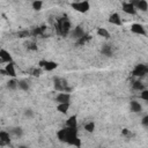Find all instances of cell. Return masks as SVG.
<instances>
[{
    "label": "cell",
    "instance_id": "cell-12",
    "mask_svg": "<svg viewBox=\"0 0 148 148\" xmlns=\"http://www.w3.org/2000/svg\"><path fill=\"white\" fill-rule=\"evenodd\" d=\"M9 143H10L9 133H7L5 131H1L0 132V146H7Z\"/></svg>",
    "mask_w": 148,
    "mask_h": 148
},
{
    "label": "cell",
    "instance_id": "cell-6",
    "mask_svg": "<svg viewBox=\"0 0 148 148\" xmlns=\"http://www.w3.org/2000/svg\"><path fill=\"white\" fill-rule=\"evenodd\" d=\"M56 102L58 104L69 103L71 102V94L69 92H58L56 96Z\"/></svg>",
    "mask_w": 148,
    "mask_h": 148
},
{
    "label": "cell",
    "instance_id": "cell-26",
    "mask_svg": "<svg viewBox=\"0 0 148 148\" xmlns=\"http://www.w3.org/2000/svg\"><path fill=\"white\" fill-rule=\"evenodd\" d=\"M31 5H32V9H35V10H40L42 7H43V1H40V0H35Z\"/></svg>",
    "mask_w": 148,
    "mask_h": 148
},
{
    "label": "cell",
    "instance_id": "cell-23",
    "mask_svg": "<svg viewBox=\"0 0 148 148\" xmlns=\"http://www.w3.org/2000/svg\"><path fill=\"white\" fill-rule=\"evenodd\" d=\"M97 35L99 37H103V38H110V32L105 28H98L97 29Z\"/></svg>",
    "mask_w": 148,
    "mask_h": 148
},
{
    "label": "cell",
    "instance_id": "cell-15",
    "mask_svg": "<svg viewBox=\"0 0 148 148\" xmlns=\"http://www.w3.org/2000/svg\"><path fill=\"white\" fill-rule=\"evenodd\" d=\"M84 34H86V32H84L83 28H82V27H80V25H77V27H75V28H74V30L72 31V37H73V38H75V39L77 40V39H79V38H81Z\"/></svg>",
    "mask_w": 148,
    "mask_h": 148
},
{
    "label": "cell",
    "instance_id": "cell-36",
    "mask_svg": "<svg viewBox=\"0 0 148 148\" xmlns=\"http://www.w3.org/2000/svg\"><path fill=\"white\" fill-rule=\"evenodd\" d=\"M18 148H28V147H27V146H23V145H22V146H18Z\"/></svg>",
    "mask_w": 148,
    "mask_h": 148
},
{
    "label": "cell",
    "instance_id": "cell-17",
    "mask_svg": "<svg viewBox=\"0 0 148 148\" xmlns=\"http://www.w3.org/2000/svg\"><path fill=\"white\" fill-rule=\"evenodd\" d=\"M102 54L103 56H106V57H111L112 53H113V50H112V46L110 44H105L102 46V50H101Z\"/></svg>",
    "mask_w": 148,
    "mask_h": 148
},
{
    "label": "cell",
    "instance_id": "cell-8",
    "mask_svg": "<svg viewBox=\"0 0 148 148\" xmlns=\"http://www.w3.org/2000/svg\"><path fill=\"white\" fill-rule=\"evenodd\" d=\"M134 6V8L136 10H141V12H147L148 9V2L146 0H136V1H131Z\"/></svg>",
    "mask_w": 148,
    "mask_h": 148
},
{
    "label": "cell",
    "instance_id": "cell-7",
    "mask_svg": "<svg viewBox=\"0 0 148 148\" xmlns=\"http://www.w3.org/2000/svg\"><path fill=\"white\" fill-rule=\"evenodd\" d=\"M131 31L133 34H136V35H142V36H146L147 35L146 29H145V27L141 23H133L131 25Z\"/></svg>",
    "mask_w": 148,
    "mask_h": 148
},
{
    "label": "cell",
    "instance_id": "cell-10",
    "mask_svg": "<svg viewBox=\"0 0 148 148\" xmlns=\"http://www.w3.org/2000/svg\"><path fill=\"white\" fill-rule=\"evenodd\" d=\"M0 59L2 60V62H6V64H9V62H13V57L12 54L5 50V49H0Z\"/></svg>",
    "mask_w": 148,
    "mask_h": 148
},
{
    "label": "cell",
    "instance_id": "cell-1",
    "mask_svg": "<svg viewBox=\"0 0 148 148\" xmlns=\"http://www.w3.org/2000/svg\"><path fill=\"white\" fill-rule=\"evenodd\" d=\"M72 29V25H71V21L66 17V16H62L60 17L58 21H57V30H58V34L61 35V36H67L68 32L71 31Z\"/></svg>",
    "mask_w": 148,
    "mask_h": 148
},
{
    "label": "cell",
    "instance_id": "cell-34",
    "mask_svg": "<svg viewBox=\"0 0 148 148\" xmlns=\"http://www.w3.org/2000/svg\"><path fill=\"white\" fill-rule=\"evenodd\" d=\"M121 134H123V135H125V136H127V138H130V136L132 135V133H131V131H128L127 128H124V130L121 131Z\"/></svg>",
    "mask_w": 148,
    "mask_h": 148
},
{
    "label": "cell",
    "instance_id": "cell-25",
    "mask_svg": "<svg viewBox=\"0 0 148 148\" xmlns=\"http://www.w3.org/2000/svg\"><path fill=\"white\" fill-rule=\"evenodd\" d=\"M7 88L10 89V90H15L17 88V81L15 79H12L7 82Z\"/></svg>",
    "mask_w": 148,
    "mask_h": 148
},
{
    "label": "cell",
    "instance_id": "cell-27",
    "mask_svg": "<svg viewBox=\"0 0 148 148\" xmlns=\"http://www.w3.org/2000/svg\"><path fill=\"white\" fill-rule=\"evenodd\" d=\"M12 133H14L16 136H21V135L23 134V130H22L21 127H14V128L12 130Z\"/></svg>",
    "mask_w": 148,
    "mask_h": 148
},
{
    "label": "cell",
    "instance_id": "cell-24",
    "mask_svg": "<svg viewBox=\"0 0 148 148\" xmlns=\"http://www.w3.org/2000/svg\"><path fill=\"white\" fill-rule=\"evenodd\" d=\"M84 130L88 133H92L95 131V123L94 121H88L87 124H84Z\"/></svg>",
    "mask_w": 148,
    "mask_h": 148
},
{
    "label": "cell",
    "instance_id": "cell-28",
    "mask_svg": "<svg viewBox=\"0 0 148 148\" xmlns=\"http://www.w3.org/2000/svg\"><path fill=\"white\" fill-rule=\"evenodd\" d=\"M27 49L31 50V51H36L37 50V45H36L35 42H30V43H27Z\"/></svg>",
    "mask_w": 148,
    "mask_h": 148
},
{
    "label": "cell",
    "instance_id": "cell-37",
    "mask_svg": "<svg viewBox=\"0 0 148 148\" xmlns=\"http://www.w3.org/2000/svg\"><path fill=\"white\" fill-rule=\"evenodd\" d=\"M0 64H2V60H1V59H0Z\"/></svg>",
    "mask_w": 148,
    "mask_h": 148
},
{
    "label": "cell",
    "instance_id": "cell-35",
    "mask_svg": "<svg viewBox=\"0 0 148 148\" xmlns=\"http://www.w3.org/2000/svg\"><path fill=\"white\" fill-rule=\"evenodd\" d=\"M0 74H2V75H7V74H6V71H5V69H0Z\"/></svg>",
    "mask_w": 148,
    "mask_h": 148
},
{
    "label": "cell",
    "instance_id": "cell-31",
    "mask_svg": "<svg viewBox=\"0 0 148 148\" xmlns=\"http://www.w3.org/2000/svg\"><path fill=\"white\" fill-rule=\"evenodd\" d=\"M141 125L143 127H148V114H145L141 119Z\"/></svg>",
    "mask_w": 148,
    "mask_h": 148
},
{
    "label": "cell",
    "instance_id": "cell-5",
    "mask_svg": "<svg viewBox=\"0 0 148 148\" xmlns=\"http://www.w3.org/2000/svg\"><path fill=\"white\" fill-rule=\"evenodd\" d=\"M38 65H39V68H43L46 72H51L58 67V64L52 60H40Z\"/></svg>",
    "mask_w": 148,
    "mask_h": 148
},
{
    "label": "cell",
    "instance_id": "cell-33",
    "mask_svg": "<svg viewBox=\"0 0 148 148\" xmlns=\"http://www.w3.org/2000/svg\"><path fill=\"white\" fill-rule=\"evenodd\" d=\"M24 116L28 117V118H31V117H34V111L30 110V109H28V110L24 111Z\"/></svg>",
    "mask_w": 148,
    "mask_h": 148
},
{
    "label": "cell",
    "instance_id": "cell-19",
    "mask_svg": "<svg viewBox=\"0 0 148 148\" xmlns=\"http://www.w3.org/2000/svg\"><path fill=\"white\" fill-rule=\"evenodd\" d=\"M45 29H46V27H45V25L34 28V29H32V31L30 32V35H32V36H43V35H44Z\"/></svg>",
    "mask_w": 148,
    "mask_h": 148
},
{
    "label": "cell",
    "instance_id": "cell-4",
    "mask_svg": "<svg viewBox=\"0 0 148 148\" xmlns=\"http://www.w3.org/2000/svg\"><path fill=\"white\" fill-rule=\"evenodd\" d=\"M148 73V67L147 65L145 64H139V65H135V67L133 68L132 71V75L133 76H136V77H143L146 74Z\"/></svg>",
    "mask_w": 148,
    "mask_h": 148
},
{
    "label": "cell",
    "instance_id": "cell-16",
    "mask_svg": "<svg viewBox=\"0 0 148 148\" xmlns=\"http://www.w3.org/2000/svg\"><path fill=\"white\" fill-rule=\"evenodd\" d=\"M130 109H131V111L134 112V113H139V112L142 111V106H141V104H140L138 101H134V99L130 102Z\"/></svg>",
    "mask_w": 148,
    "mask_h": 148
},
{
    "label": "cell",
    "instance_id": "cell-18",
    "mask_svg": "<svg viewBox=\"0 0 148 148\" xmlns=\"http://www.w3.org/2000/svg\"><path fill=\"white\" fill-rule=\"evenodd\" d=\"M90 39H91V36L88 35V34H84L81 38H79V39L76 40V45H79V46H83V45H86Z\"/></svg>",
    "mask_w": 148,
    "mask_h": 148
},
{
    "label": "cell",
    "instance_id": "cell-3",
    "mask_svg": "<svg viewBox=\"0 0 148 148\" xmlns=\"http://www.w3.org/2000/svg\"><path fill=\"white\" fill-rule=\"evenodd\" d=\"M72 8L79 13H87L89 9H90V3L89 1L84 0V1H75V2H72L71 3Z\"/></svg>",
    "mask_w": 148,
    "mask_h": 148
},
{
    "label": "cell",
    "instance_id": "cell-29",
    "mask_svg": "<svg viewBox=\"0 0 148 148\" xmlns=\"http://www.w3.org/2000/svg\"><path fill=\"white\" fill-rule=\"evenodd\" d=\"M17 36H18L20 38H27V37H29V36H30V32H29L28 30H24V31H20V32L17 34Z\"/></svg>",
    "mask_w": 148,
    "mask_h": 148
},
{
    "label": "cell",
    "instance_id": "cell-21",
    "mask_svg": "<svg viewBox=\"0 0 148 148\" xmlns=\"http://www.w3.org/2000/svg\"><path fill=\"white\" fill-rule=\"evenodd\" d=\"M17 88H20V89L23 90V91H28L30 87H29L28 81H25V80H20V81H17Z\"/></svg>",
    "mask_w": 148,
    "mask_h": 148
},
{
    "label": "cell",
    "instance_id": "cell-13",
    "mask_svg": "<svg viewBox=\"0 0 148 148\" xmlns=\"http://www.w3.org/2000/svg\"><path fill=\"white\" fill-rule=\"evenodd\" d=\"M109 22L111 24H114V25H121L123 22H121V18L119 16L118 13H112L110 16H109Z\"/></svg>",
    "mask_w": 148,
    "mask_h": 148
},
{
    "label": "cell",
    "instance_id": "cell-30",
    "mask_svg": "<svg viewBox=\"0 0 148 148\" xmlns=\"http://www.w3.org/2000/svg\"><path fill=\"white\" fill-rule=\"evenodd\" d=\"M140 98L143 99V101H148V90L147 89H143L140 94Z\"/></svg>",
    "mask_w": 148,
    "mask_h": 148
},
{
    "label": "cell",
    "instance_id": "cell-2",
    "mask_svg": "<svg viewBox=\"0 0 148 148\" xmlns=\"http://www.w3.org/2000/svg\"><path fill=\"white\" fill-rule=\"evenodd\" d=\"M53 86H54V89L59 92H71L72 91V88L68 87L67 81L61 79V77H54L53 79Z\"/></svg>",
    "mask_w": 148,
    "mask_h": 148
},
{
    "label": "cell",
    "instance_id": "cell-32",
    "mask_svg": "<svg viewBox=\"0 0 148 148\" xmlns=\"http://www.w3.org/2000/svg\"><path fill=\"white\" fill-rule=\"evenodd\" d=\"M32 76H36V77H38V76H40L42 75V69L40 68H35L34 71H32Z\"/></svg>",
    "mask_w": 148,
    "mask_h": 148
},
{
    "label": "cell",
    "instance_id": "cell-20",
    "mask_svg": "<svg viewBox=\"0 0 148 148\" xmlns=\"http://www.w3.org/2000/svg\"><path fill=\"white\" fill-rule=\"evenodd\" d=\"M71 103H62V104H57V110L60 113H67L68 109H69Z\"/></svg>",
    "mask_w": 148,
    "mask_h": 148
},
{
    "label": "cell",
    "instance_id": "cell-11",
    "mask_svg": "<svg viewBox=\"0 0 148 148\" xmlns=\"http://www.w3.org/2000/svg\"><path fill=\"white\" fill-rule=\"evenodd\" d=\"M3 69L6 71V74H7L8 76H10V77H13V79H15V77H16L15 64H14V62H9V64H7V65L5 66V68H3Z\"/></svg>",
    "mask_w": 148,
    "mask_h": 148
},
{
    "label": "cell",
    "instance_id": "cell-9",
    "mask_svg": "<svg viewBox=\"0 0 148 148\" xmlns=\"http://www.w3.org/2000/svg\"><path fill=\"white\" fill-rule=\"evenodd\" d=\"M121 9H123L124 13L130 14V15H135L136 12H138V10L134 8V6H133L132 2H123V5H121Z\"/></svg>",
    "mask_w": 148,
    "mask_h": 148
},
{
    "label": "cell",
    "instance_id": "cell-14",
    "mask_svg": "<svg viewBox=\"0 0 148 148\" xmlns=\"http://www.w3.org/2000/svg\"><path fill=\"white\" fill-rule=\"evenodd\" d=\"M65 127H69V128H77V117L75 114L71 116L67 120H66V125Z\"/></svg>",
    "mask_w": 148,
    "mask_h": 148
},
{
    "label": "cell",
    "instance_id": "cell-22",
    "mask_svg": "<svg viewBox=\"0 0 148 148\" xmlns=\"http://www.w3.org/2000/svg\"><path fill=\"white\" fill-rule=\"evenodd\" d=\"M132 87H133V89H134V90H139V91H142L143 89H146L145 84H143L140 80L134 81V82H133V84H132Z\"/></svg>",
    "mask_w": 148,
    "mask_h": 148
}]
</instances>
